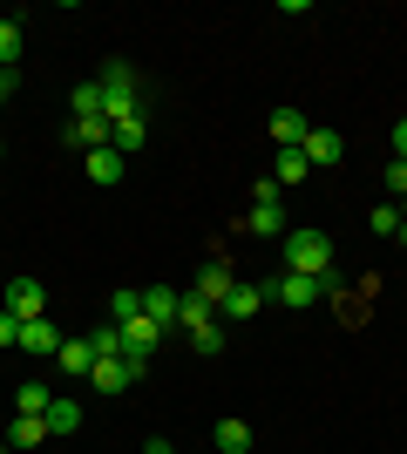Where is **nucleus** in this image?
Returning a JSON list of instances; mask_svg holds the SVG:
<instances>
[{
  "instance_id": "nucleus-1",
  "label": "nucleus",
  "mask_w": 407,
  "mask_h": 454,
  "mask_svg": "<svg viewBox=\"0 0 407 454\" xmlns=\"http://www.w3.org/2000/svg\"><path fill=\"white\" fill-rule=\"evenodd\" d=\"M102 115H109V129L116 122H129V115H143V75H136L129 61H102Z\"/></svg>"
},
{
  "instance_id": "nucleus-2",
  "label": "nucleus",
  "mask_w": 407,
  "mask_h": 454,
  "mask_svg": "<svg viewBox=\"0 0 407 454\" xmlns=\"http://www.w3.org/2000/svg\"><path fill=\"white\" fill-rule=\"evenodd\" d=\"M286 271H299V278H326V271H333V238H326V231H292V238H286Z\"/></svg>"
},
{
  "instance_id": "nucleus-3",
  "label": "nucleus",
  "mask_w": 407,
  "mask_h": 454,
  "mask_svg": "<svg viewBox=\"0 0 407 454\" xmlns=\"http://www.w3.org/2000/svg\"><path fill=\"white\" fill-rule=\"evenodd\" d=\"M0 312H14L20 325H27V319H48V292H41V278H7Z\"/></svg>"
},
{
  "instance_id": "nucleus-4",
  "label": "nucleus",
  "mask_w": 407,
  "mask_h": 454,
  "mask_svg": "<svg viewBox=\"0 0 407 454\" xmlns=\"http://www.w3.org/2000/svg\"><path fill=\"white\" fill-rule=\"evenodd\" d=\"M231 285H238L231 258H224V251H211V258H204V271H197V299H204V305H224V299H231Z\"/></svg>"
},
{
  "instance_id": "nucleus-5",
  "label": "nucleus",
  "mask_w": 407,
  "mask_h": 454,
  "mask_svg": "<svg viewBox=\"0 0 407 454\" xmlns=\"http://www.w3.org/2000/svg\"><path fill=\"white\" fill-rule=\"evenodd\" d=\"M271 299H278V305H292V312H306V305H319L326 292H319V278H299V271H278V278H271Z\"/></svg>"
},
{
  "instance_id": "nucleus-6",
  "label": "nucleus",
  "mask_w": 407,
  "mask_h": 454,
  "mask_svg": "<svg viewBox=\"0 0 407 454\" xmlns=\"http://www.w3.org/2000/svg\"><path fill=\"white\" fill-rule=\"evenodd\" d=\"M265 299H271V285H245V278H238L231 299L217 305V312H224V325H245V319H258V305H265Z\"/></svg>"
},
{
  "instance_id": "nucleus-7",
  "label": "nucleus",
  "mask_w": 407,
  "mask_h": 454,
  "mask_svg": "<svg viewBox=\"0 0 407 454\" xmlns=\"http://www.w3.org/2000/svg\"><path fill=\"white\" fill-rule=\"evenodd\" d=\"M299 150H306L312 170H333V163H347V136H340V129H312Z\"/></svg>"
},
{
  "instance_id": "nucleus-8",
  "label": "nucleus",
  "mask_w": 407,
  "mask_h": 454,
  "mask_svg": "<svg viewBox=\"0 0 407 454\" xmlns=\"http://www.w3.org/2000/svg\"><path fill=\"white\" fill-rule=\"evenodd\" d=\"M61 340H68V333H61L55 319H27V325H20V353H35V360H55Z\"/></svg>"
},
{
  "instance_id": "nucleus-9",
  "label": "nucleus",
  "mask_w": 407,
  "mask_h": 454,
  "mask_svg": "<svg viewBox=\"0 0 407 454\" xmlns=\"http://www.w3.org/2000/svg\"><path fill=\"white\" fill-rule=\"evenodd\" d=\"M89 380H96V394H129L136 380H143V366L116 353V360H96V373H89Z\"/></svg>"
},
{
  "instance_id": "nucleus-10",
  "label": "nucleus",
  "mask_w": 407,
  "mask_h": 454,
  "mask_svg": "<svg viewBox=\"0 0 407 454\" xmlns=\"http://www.w3.org/2000/svg\"><path fill=\"white\" fill-rule=\"evenodd\" d=\"M61 143H68V150H109V122H102V115H75V122H68V129H61Z\"/></svg>"
},
{
  "instance_id": "nucleus-11",
  "label": "nucleus",
  "mask_w": 407,
  "mask_h": 454,
  "mask_svg": "<svg viewBox=\"0 0 407 454\" xmlns=\"http://www.w3.org/2000/svg\"><path fill=\"white\" fill-rule=\"evenodd\" d=\"M265 136H271V143H278V150H299V143H306V136H312V122H306V115H299V109H271Z\"/></svg>"
},
{
  "instance_id": "nucleus-12",
  "label": "nucleus",
  "mask_w": 407,
  "mask_h": 454,
  "mask_svg": "<svg viewBox=\"0 0 407 454\" xmlns=\"http://www.w3.org/2000/svg\"><path fill=\"white\" fill-rule=\"evenodd\" d=\"M55 366H61L68 380H89V373H96V340H61Z\"/></svg>"
},
{
  "instance_id": "nucleus-13",
  "label": "nucleus",
  "mask_w": 407,
  "mask_h": 454,
  "mask_svg": "<svg viewBox=\"0 0 407 454\" xmlns=\"http://www.w3.org/2000/svg\"><path fill=\"white\" fill-rule=\"evenodd\" d=\"M143 312H150V319L163 325V333H170V325H176V312H184V292H170V285H150V292H143Z\"/></svg>"
},
{
  "instance_id": "nucleus-14",
  "label": "nucleus",
  "mask_w": 407,
  "mask_h": 454,
  "mask_svg": "<svg viewBox=\"0 0 407 454\" xmlns=\"http://www.w3.org/2000/svg\"><path fill=\"white\" fill-rule=\"evenodd\" d=\"M82 163H89V184H122V170H129L122 150H89Z\"/></svg>"
},
{
  "instance_id": "nucleus-15",
  "label": "nucleus",
  "mask_w": 407,
  "mask_h": 454,
  "mask_svg": "<svg viewBox=\"0 0 407 454\" xmlns=\"http://www.w3.org/2000/svg\"><path fill=\"white\" fill-rule=\"evenodd\" d=\"M41 441H48V420H41V414H14V427H7V448L27 454V448H41Z\"/></svg>"
},
{
  "instance_id": "nucleus-16",
  "label": "nucleus",
  "mask_w": 407,
  "mask_h": 454,
  "mask_svg": "<svg viewBox=\"0 0 407 454\" xmlns=\"http://www.w3.org/2000/svg\"><path fill=\"white\" fill-rule=\"evenodd\" d=\"M143 143H150V115H129V122L109 129V150H122V156H136Z\"/></svg>"
},
{
  "instance_id": "nucleus-17",
  "label": "nucleus",
  "mask_w": 407,
  "mask_h": 454,
  "mask_svg": "<svg viewBox=\"0 0 407 454\" xmlns=\"http://www.w3.org/2000/svg\"><path fill=\"white\" fill-rule=\"evenodd\" d=\"M245 224H252V238H286V204H278V197H271V204H252Z\"/></svg>"
},
{
  "instance_id": "nucleus-18",
  "label": "nucleus",
  "mask_w": 407,
  "mask_h": 454,
  "mask_svg": "<svg viewBox=\"0 0 407 454\" xmlns=\"http://www.w3.org/2000/svg\"><path fill=\"white\" fill-rule=\"evenodd\" d=\"M312 176V163H306V150H278V163H271V184L286 190V184H306Z\"/></svg>"
},
{
  "instance_id": "nucleus-19",
  "label": "nucleus",
  "mask_w": 407,
  "mask_h": 454,
  "mask_svg": "<svg viewBox=\"0 0 407 454\" xmlns=\"http://www.w3.org/2000/svg\"><path fill=\"white\" fill-rule=\"evenodd\" d=\"M41 420H48V434H75V427H82V407H75V400H61V394H55Z\"/></svg>"
},
{
  "instance_id": "nucleus-20",
  "label": "nucleus",
  "mask_w": 407,
  "mask_h": 454,
  "mask_svg": "<svg viewBox=\"0 0 407 454\" xmlns=\"http://www.w3.org/2000/svg\"><path fill=\"white\" fill-rule=\"evenodd\" d=\"M217 454H252V427H245V420H217Z\"/></svg>"
},
{
  "instance_id": "nucleus-21",
  "label": "nucleus",
  "mask_w": 407,
  "mask_h": 454,
  "mask_svg": "<svg viewBox=\"0 0 407 454\" xmlns=\"http://www.w3.org/2000/svg\"><path fill=\"white\" fill-rule=\"evenodd\" d=\"M20 48H27V35H20V20L7 14L0 20V68H20Z\"/></svg>"
},
{
  "instance_id": "nucleus-22",
  "label": "nucleus",
  "mask_w": 407,
  "mask_h": 454,
  "mask_svg": "<svg viewBox=\"0 0 407 454\" xmlns=\"http://www.w3.org/2000/svg\"><path fill=\"white\" fill-rule=\"evenodd\" d=\"M211 312H217V305H204L197 292H184V312H176V325H184V333H204V325H211Z\"/></svg>"
},
{
  "instance_id": "nucleus-23",
  "label": "nucleus",
  "mask_w": 407,
  "mask_h": 454,
  "mask_svg": "<svg viewBox=\"0 0 407 454\" xmlns=\"http://www.w3.org/2000/svg\"><path fill=\"white\" fill-rule=\"evenodd\" d=\"M48 387H41V380H27V387H14V414H48Z\"/></svg>"
},
{
  "instance_id": "nucleus-24",
  "label": "nucleus",
  "mask_w": 407,
  "mask_h": 454,
  "mask_svg": "<svg viewBox=\"0 0 407 454\" xmlns=\"http://www.w3.org/2000/svg\"><path fill=\"white\" fill-rule=\"evenodd\" d=\"M367 231H373V238H401V204H373L367 210Z\"/></svg>"
},
{
  "instance_id": "nucleus-25",
  "label": "nucleus",
  "mask_w": 407,
  "mask_h": 454,
  "mask_svg": "<svg viewBox=\"0 0 407 454\" xmlns=\"http://www.w3.org/2000/svg\"><path fill=\"white\" fill-rule=\"evenodd\" d=\"M68 109H75V115H102V82H75ZM102 122H109V115H102Z\"/></svg>"
},
{
  "instance_id": "nucleus-26",
  "label": "nucleus",
  "mask_w": 407,
  "mask_h": 454,
  "mask_svg": "<svg viewBox=\"0 0 407 454\" xmlns=\"http://www.w3.org/2000/svg\"><path fill=\"white\" fill-rule=\"evenodd\" d=\"M136 312H143V292H109V325L136 319Z\"/></svg>"
},
{
  "instance_id": "nucleus-27",
  "label": "nucleus",
  "mask_w": 407,
  "mask_h": 454,
  "mask_svg": "<svg viewBox=\"0 0 407 454\" xmlns=\"http://www.w3.org/2000/svg\"><path fill=\"white\" fill-rule=\"evenodd\" d=\"M191 340H197V353H204V360H211V353H224V325H204V333H191Z\"/></svg>"
},
{
  "instance_id": "nucleus-28",
  "label": "nucleus",
  "mask_w": 407,
  "mask_h": 454,
  "mask_svg": "<svg viewBox=\"0 0 407 454\" xmlns=\"http://www.w3.org/2000/svg\"><path fill=\"white\" fill-rule=\"evenodd\" d=\"M0 346H20V319L14 312H0Z\"/></svg>"
},
{
  "instance_id": "nucleus-29",
  "label": "nucleus",
  "mask_w": 407,
  "mask_h": 454,
  "mask_svg": "<svg viewBox=\"0 0 407 454\" xmlns=\"http://www.w3.org/2000/svg\"><path fill=\"white\" fill-rule=\"evenodd\" d=\"M387 190H394V197H407V163H387Z\"/></svg>"
},
{
  "instance_id": "nucleus-30",
  "label": "nucleus",
  "mask_w": 407,
  "mask_h": 454,
  "mask_svg": "<svg viewBox=\"0 0 407 454\" xmlns=\"http://www.w3.org/2000/svg\"><path fill=\"white\" fill-rule=\"evenodd\" d=\"M394 163H407V115L394 122Z\"/></svg>"
},
{
  "instance_id": "nucleus-31",
  "label": "nucleus",
  "mask_w": 407,
  "mask_h": 454,
  "mask_svg": "<svg viewBox=\"0 0 407 454\" xmlns=\"http://www.w3.org/2000/svg\"><path fill=\"white\" fill-rule=\"evenodd\" d=\"M143 454H176V448H170L163 434H150V441H143Z\"/></svg>"
},
{
  "instance_id": "nucleus-32",
  "label": "nucleus",
  "mask_w": 407,
  "mask_h": 454,
  "mask_svg": "<svg viewBox=\"0 0 407 454\" xmlns=\"http://www.w3.org/2000/svg\"><path fill=\"white\" fill-rule=\"evenodd\" d=\"M401 224H407V197H401Z\"/></svg>"
},
{
  "instance_id": "nucleus-33",
  "label": "nucleus",
  "mask_w": 407,
  "mask_h": 454,
  "mask_svg": "<svg viewBox=\"0 0 407 454\" xmlns=\"http://www.w3.org/2000/svg\"><path fill=\"white\" fill-rule=\"evenodd\" d=\"M0 156H7V143H0Z\"/></svg>"
},
{
  "instance_id": "nucleus-34",
  "label": "nucleus",
  "mask_w": 407,
  "mask_h": 454,
  "mask_svg": "<svg viewBox=\"0 0 407 454\" xmlns=\"http://www.w3.org/2000/svg\"><path fill=\"white\" fill-rule=\"evenodd\" d=\"M0 292H7V278H0Z\"/></svg>"
},
{
  "instance_id": "nucleus-35",
  "label": "nucleus",
  "mask_w": 407,
  "mask_h": 454,
  "mask_svg": "<svg viewBox=\"0 0 407 454\" xmlns=\"http://www.w3.org/2000/svg\"><path fill=\"white\" fill-rule=\"evenodd\" d=\"M0 454H14V448H0Z\"/></svg>"
}]
</instances>
